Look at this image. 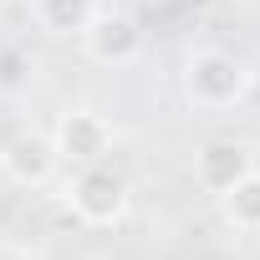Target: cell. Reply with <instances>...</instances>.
I'll return each instance as SVG.
<instances>
[{"label":"cell","instance_id":"6da1fadb","mask_svg":"<svg viewBox=\"0 0 260 260\" xmlns=\"http://www.w3.org/2000/svg\"><path fill=\"white\" fill-rule=\"evenodd\" d=\"M179 87H184V102L199 107V112H230L250 97V72L240 56L219 51V46H199L184 56V72H179Z\"/></svg>","mask_w":260,"mask_h":260},{"label":"cell","instance_id":"9c48e42d","mask_svg":"<svg viewBox=\"0 0 260 260\" xmlns=\"http://www.w3.org/2000/svg\"><path fill=\"white\" fill-rule=\"evenodd\" d=\"M21 67H26L21 51H0V87H21V77H26Z\"/></svg>","mask_w":260,"mask_h":260},{"label":"cell","instance_id":"52a82bcc","mask_svg":"<svg viewBox=\"0 0 260 260\" xmlns=\"http://www.w3.org/2000/svg\"><path fill=\"white\" fill-rule=\"evenodd\" d=\"M97 16V0H31V21L46 36H82Z\"/></svg>","mask_w":260,"mask_h":260},{"label":"cell","instance_id":"277c9868","mask_svg":"<svg viewBox=\"0 0 260 260\" xmlns=\"http://www.w3.org/2000/svg\"><path fill=\"white\" fill-rule=\"evenodd\" d=\"M82 51L97 67H127L143 51V26L127 11H97L87 21V31H82Z\"/></svg>","mask_w":260,"mask_h":260},{"label":"cell","instance_id":"30bf717a","mask_svg":"<svg viewBox=\"0 0 260 260\" xmlns=\"http://www.w3.org/2000/svg\"><path fill=\"white\" fill-rule=\"evenodd\" d=\"M245 72H250V97H255V102H260V56H255V61H250V67H245Z\"/></svg>","mask_w":260,"mask_h":260},{"label":"cell","instance_id":"3957f363","mask_svg":"<svg viewBox=\"0 0 260 260\" xmlns=\"http://www.w3.org/2000/svg\"><path fill=\"white\" fill-rule=\"evenodd\" d=\"M51 143H56V158L72 164V169L102 164V158L112 153V122H107L97 107H67V112L56 117Z\"/></svg>","mask_w":260,"mask_h":260},{"label":"cell","instance_id":"5b68a950","mask_svg":"<svg viewBox=\"0 0 260 260\" xmlns=\"http://www.w3.org/2000/svg\"><path fill=\"white\" fill-rule=\"evenodd\" d=\"M255 169V148L250 143H240V138H209L199 153H194V184L204 189V194H224V189H235L245 174Z\"/></svg>","mask_w":260,"mask_h":260},{"label":"cell","instance_id":"ba28073f","mask_svg":"<svg viewBox=\"0 0 260 260\" xmlns=\"http://www.w3.org/2000/svg\"><path fill=\"white\" fill-rule=\"evenodd\" d=\"M219 214H224L230 230H240V235H260V169H250L235 189L219 194Z\"/></svg>","mask_w":260,"mask_h":260},{"label":"cell","instance_id":"8992f818","mask_svg":"<svg viewBox=\"0 0 260 260\" xmlns=\"http://www.w3.org/2000/svg\"><path fill=\"white\" fill-rule=\"evenodd\" d=\"M56 143L51 138H41V133H16L6 148H0V174H6L16 189H41V184H51V174H56Z\"/></svg>","mask_w":260,"mask_h":260},{"label":"cell","instance_id":"7a4b0ae2","mask_svg":"<svg viewBox=\"0 0 260 260\" xmlns=\"http://www.w3.org/2000/svg\"><path fill=\"white\" fill-rule=\"evenodd\" d=\"M127 179L117 174V169H107V158L102 164H82L77 174H72V184H67V204H72V214L82 219V224H92V230H107V224H117L122 214H127Z\"/></svg>","mask_w":260,"mask_h":260}]
</instances>
